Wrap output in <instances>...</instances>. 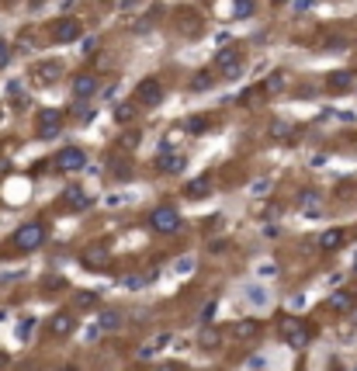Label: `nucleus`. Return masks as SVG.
Masks as SVG:
<instances>
[{"label":"nucleus","mask_w":357,"mask_h":371,"mask_svg":"<svg viewBox=\"0 0 357 371\" xmlns=\"http://www.w3.org/2000/svg\"><path fill=\"white\" fill-rule=\"evenodd\" d=\"M46 239H49V226H46V222H25V226L15 229V236H11V250H18V253H32V250H39Z\"/></svg>","instance_id":"nucleus-1"},{"label":"nucleus","mask_w":357,"mask_h":371,"mask_svg":"<svg viewBox=\"0 0 357 371\" xmlns=\"http://www.w3.org/2000/svg\"><path fill=\"white\" fill-rule=\"evenodd\" d=\"M149 229L153 233H177L181 229V212L174 205H156L149 212Z\"/></svg>","instance_id":"nucleus-2"},{"label":"nucleus","mask_w":357,"mask_h":371,"mask_svg":"<svg viewBox=\"0 0 357 371\" xmlns=\"http://www.w3.org/2000/svg\"><path fill=\"white\" fill-rule=\"evenodd\" d=\"M277 329H281V336L288 340V347H295V350H302L305 343H309V323H302V319H295V316H284L281 323H277Z\"/></svg>","instance_id":"nucleus-3"},{"label":"nucleus","mask_w":357,"mask_h":371,"mask_svg":"<svg viewBox=\"0 0 357 371\" xmlns=\"http://www.w3.org/2000/svg\"><path fill=\"white\" fill-rule=\"evenodd\" d=\"M56 80H63V60H39L32 66V84L35 87H53Z\"/></svg>","instance_id":"nucleus-4"},{"label":"nucleus","mask_w":357,"mask_h":371,"mask_svg":"<svg viewBox=\"0 0 357 371\" xmlns=\"http://www.w3.org/2000/svg\"><path fill=\"white\" fill-rule=\"evenodd\" d=\"M49 39L53 42H60V46H70V42H77L80 35H84V25L77 21V18H60V21H53L49 25Z\"/></svg>","instance_id":"nucleus-5"},{"label":"nucleus","mask_w":357,"mask_h":371,"mask_svg":"<svg viewBox=\"0 0 357 371\" xmlns=\"http://www.w3.org/2000/svg\"><path fill=\"white\" fill-rule=\"evenodd\" d=\"M60 129H63V111L42 108V111L35 115V136H39V139H53V136H60Z\"/></svg>","instance_id":"nucleus-6"},{"label":"nucleus","mask_w":357,"mask_h":371,"mask_svg":"<svg viewBox=\"0 0 357 371\" xmlns=\"http://www.w3.org/2000/svg\"><path fill=\"white\" fill-rule=\"evenodd\" d=\"M136 105H143V108H160L163 105V87H160V80H139V87H136Z\"/></svg>","instance_id":"nucleus-7"},{"label":"nucleus","mask_w":357,"mask_h":371,"mask_svg":"<svg viewBox=\"0 0 357 371\" xmlns=\"http://www.w3.org/2000/svg\"><path fill=\"white\" fill-rule=\"evenodd\" d=\"M215 73L219 77H226V80H236L239 73H243V56L232 49V53H219L215 56Z\"/></svg>","instance_id":"nucleus-8"},{"label":"nucleus","mask_w":357,"mask_h":371,"mask_svg":"<svg viewBox=\"0 0 357 371\" xmlns=\"http://www.w3.org/2000/svg\"><path fill=\"white\" fill-rule=\"evenodd\" d=\"M84 163H87V153H84L80 146H66V150H60V153H56V167H60V170H66V174L84 170Z\"/></svg>","instance_id":"nucleus-9"},{"label":"nucleus","mask_w":357,"mask_h":371,"mask_svg":"<svg viewBox=\"0 0 357 371\" xmlns=\"http://www.w3.org/2000/svg\"><path fill=\"white\" fill-rule=\"evenodd\" d=\"M98 94V77L94 73H77L73 77V98L77 101H87V98H94Z\"/></svg>","instance_id":"nucleus-10"},{"label":"nucleus","mask_w":357,"mask_h":371,"mask_svg":"<svg viewBox=\"0 0 357 371\" xmlns=\"http://www.w3.org/2000/svg\"><path fill=\"white\" fill-rule=\"evenodd\" d=\"M77 329V316L73 312H56L53 319H49V333L53 336H70Z\"/></svg>","instance_id":"nucleus-11"},{"label":"nucleus","mask_w":357,"mask_h":371,"mask_svg":"<svg viewBox=\"0 0 357 371\" xmlns=\"http://www.w3.org/2000/svg\"><path fill=\"white\" fill-rule=\"evenodd\" d=\"M91 201H94V198H87L84 188H66V194H63V205H66L70 212H84V208H91Z\"/></svg>","instance_id":"nucleus-12"},{"label":"nucleus","mask_w":357,"mask_h":371,"mask_svg":"<svg viewBox=\"0 0 357 371\" xmlns=\"http://www.w3.org/2000/svg\"><path fill=\"white\" fill-rule=\"evenodd\" d=\"M326 87H329L333 94H343V91H350V87H354V70L329 73V77H326Z\"/></svg>","instance_id":"nucleus-13"},{"label":"nucleus","mask_w":357,"mask_h":371,"mask_svg":"<svg viewBox=\"0 0 357 371\" xmlns=\"http://www.w3.org/2000/svg\"><path fill=\"white\" fill-rule=\"evenodd\" d=\"M347 243V233L343 229H326L322 236H319V250L322 253H333V250H340Z\"/></svg>","instance_id":"nucleus-14"},{"label":"nucleus","mask_w":357,"mask_h":371,"mask_svg":"<svg viewBox=\"0 0 357 371\" xmlns=\"http://www.w3.org/2000/svg\"><path fill=\"white\" fill-rule=\"evenodd\" d=\"M177 25L184 28V35H198L201 32V15H194V11H177Z\"/></svg>","instance_id":"nucleus-15"},{"label":"nucleus","mask_w":357,"mask_h":371,"mask_svg":"<svg viewBox=\"0 0 357 371\" xmlns=\"http://www.w3.org/2000/svg\"><path fill=\"white\" fill-rule=\"evenodd\" d=\"M156 170H160V174H181V170H184V156H181V153H163V156L156 160Z\"/></svg>","instance_id":"nucleus-16"},{"label":"nucleus","mask_w":357,"mask_h":371,"mask_svg":"<svg viewBox=\"0 0 357 371\" xmlns=\"http://www.w3.org/2000/svg\"><path fill=\"white\" fill-rule=\"evenodd\" d=\"M260 333V323L257 319H239L236 326H232V340H253Z\"/></svg>","instance_id":"nucleus-17"},{"label":"nucleus","mask_w":357,"mask_h":371,"mask_svg":"<svg viewBox=\"0 0 357 371\" xmlns=\"http://www.w3.org/2000/svg\"><path fill=\"white\" fill-rule=\"evenodd\" d=\"M80 264L91 267V271H104V267H108V253H104V250H87V253L80 257Z\"/></svg>","instance_id":"nucleus-18"},{"label":"nucleus","mask_w":357,"mask_h":371,"mask_svg":"<svg viewBox=\"0 0 357 371\" xmlns=\"http://www.w3.org/2000/svg\"><path fill=\"white\" fill-rule=\"evenodd\" d=\"M326 305H329L333 312H340V316H343V312H350V309H354V295H350V291H336V295H329V302H326Z\"/></svg>","instance_id":"nucleus-19"},{"label":"nucleus","mask_w":357,"mask_h":371,"mask_svg":"<svg viewBox=\"0 0 357 371\" xmlns=\"http://www.w3.org/2000/svg\"><path fill=\"white\" fill-rule=\"evenodd\" d=\"M136 108H139L136 101H122V105H115V122H118V125H129V122L136 118Z\"/></svg>","instance_id":"nucleus-20"},{"label":"nucleus","mask_w":357,"mask_h":371,"mask_svg":"<svg viewBox=\"0 0 357 371\" xmlns=\"http://www.w3.org/2000/svg\"><path fill=\"white\" fill-rule=\"evenodd\" d=\"M208 191H212V177H198V181H191V184L184 188L187 198H205Z\"/></svg>","instance_id":"nucleus-21"},{"label":"nucleus","mask_w":357,"mask_h":371,"mask_svg":"<svg viewBox=\"0 0 357 371\" xmlns=\"http://www.w3.org/2000/svg\"><path fill=\"white\" fill-rule=\"evenodd\" d=\"M212 80H215V73H212V70H201V73L191 77V91H198V94H201V91H212Z\"/></svg>","instance_id":"nucleus-22"},{"label":"nucleus","mask_w":357,"mask_h":371,"mask_svg":"<svg viewBox=\"0 0 357 371\" xmlns=\"http://www.w3.org/2000/svg\"><path fill=\"white\" fill-rule=\"evenodd\" d=\"M122 326V312L118 309H101V329H118Z\"/></svg>","instance_id":"nucleus-23"},{"label":"nucleus","mask_w":357,"mask_h":371,"mask_svg":"<svg viewBox=\"0 0 357 371\" xmlns=\"http://www.w3.org/2000/svg\"><path fill=\"white\" fill-rule=\"evenodd\" d=\"M288 136H291V122L274 118V122H271V139H288Z\"/></svg>","instance_id":"nucleus-24"},{"label":"nucleus","mask_w":357,"mask_h":371,"mask_svg":"<svg viewBox=\"0 0 357 371\" xmlns=\"http://www.w3.org/2000/svg\"><path fill=\"white\" fill-rule=\"evenodd\" d=\"M236 8H229V15L232 18H250L253 15V0H232Z\"/></svg>","instance_id":"nucleus-25"},{"label":"nucleus","mask_w":357,"mask_h":371,"mask_svg":"<svg viewBox=\"0 0 357 371\" xmlns=\"http://www.w3.org/2000/svg\"><path fill=\"white\" fill-rule=\"evenodd\" d=\"M73 118H77V122H94V108H91L87 101H77V105H73Z\"/></svg>","instance_id":"nucleus-26"},{"label":"nucleus","mask_w":357,"mask_h":371,"mask_svg":"<svg viewBox=\"0 0 357 371\" xmlns=\"http://www.w3.org/2000/svg\"><path fill=\"white\" fill-rule=\"evenodd\" d=\"M281 84H284V73H271L260 87H264V94H274V91H281Z\"/></svg>","instance_id":"nucleus-27"},{"label":"nucleus","mask_w":357,"mask_h":371,"mask_svg":"<svg viewBox=\"0 0 357 371\" xmlns=\"http://www.w3.org/2000/svg\"><path fill=\"white\" fill-rule=\"evenodd\" d=\"M208 118H201V115H194V118H187V132H194V136H201V132H208Z\"/></svg>","instance_id":"nucleus-28"},{"label":"nucleus","mask_w":357,"mask_h":371,"mask_svg":"<svg viewBox=\"0 0 357 371\" xmlns=\"http://www.w3.org/2000/svg\"><path fill=\"white\" fill-rule=\"evenodd\" d=\"M139 139H143V136H139V129H129L118 143H122V150H136V146H139Z\"/></svg>","instance_id":"nucleus-29"},{"label":"nucleus","mask_w":357,"mask_h":371,"mask_svg":"<svg viewBox=\"0 0 357 371\" xmlns=\"http://www.w3.org/2000/svg\"><path fill=\"white\" fill-rule=\"evenodd\" d=\"M315 201H319V191H302V194H298V205H302V208H315Z\"/></svg>","instance_id":"nucleus-30"},{"label":"nucleus","mask_w":357,"mask_h":371,"mask_svg":"<svg viewBox=\"0 0 357 371\" xmlns=\"http://www.w3.org/2000/svg\"><path fill=\"white\" fill-rule=\"evenodd\" d=\"M201 347H205V350H215V347H219V333H215V329H205V333H201Z\"/></svg>","instance_id":"nucleus-31"},{"label":"nucleus","mask_w":357,"mask_h":371,"mask_svg":"<svg viewBox=\"0 0 357 371\" xmlns=\"http://www.w3.org/2000/svg\"><path fill=\"white\" fill-rule=\"evenodd\" d=\"M60 288H66V281H63V278H46V284H42V291H46V295H53V291H60Z\"/></svg>","instance_id":"nucleus-32"},{"label":"nucleus","mask_w":357,"mask_h":371,"mask_svg":"<svg viewBox=\"0 0 357 371\" xmlns=\"http://www.w3.org/2000/svg\"><path fill=\"white\" fill-rule=\"evenodd\" d=\"M153 371H187L181 361H163V364H153Z\"/></svg>","instance_id":"nucleus-33"},{"label":"nucleus","mask_w":357,"mask_h":371,"mask_svg":"<svg viewBox=\"0 0 357 371\" xmlns=\"http://www.w3.org/2000/svg\"><path fill=\"white\" fill-rule=\"evenodd\" d=\"M77 305H98V291H80V295H77Z\"/></svg>","instance_id":"nucleus-34"},{"label":"nucleus","mask_w":357,"mask_h":371,"mask_svg":"<svg viewBox=\"0 0 357 371\" xmlns=\"http://www.w3.org/2000/svg\"><path fill=\"white\" fill-rule=\"evenodd\" d=\"M8 63H11V46L0 39V66H8Z\"/></svg>","instance_id":"nucleus-35"},{"label":"nucleus","mask_w":357,"mask_h":371,"mask_svg":"<svg viewBox=\"0 0 357 371\" xmlns=\"http://www.w3.org/2000/svg\"><path fill=\"white\" fill-rule=\"evenodd\" d=\"M8 364H11V357H8V354H0V371H4Z\"/></svg>","instance_id":"nucleus-36"},{"label":"nucleus","mask_w":357,"mask_h":371,"mask_svg":"<svg viewBox=\"0 0 357 371\" xmlns=\"http://www.w3.org/2000/svg\"><path fill=\"white\" fill-rule=\"evenodd\" d=\"M60 371H77V368H73V364H66V368H60Z\"/></svg>","instance_id":"nucleus-37"},{"label":"nucleus","mask_w":357,"mask_h":371,"mask_svg":"<svg viewBox=\"0 0 357 371\" xmlns=\"http://www.w3.org/2000/svg\"><path fill=\"white\" fill-rule=\"evenodd\" d=\"M0 4H15V0H0Z\"/></svg>","instance_id":"nucleus-38"},{"label":"nucleus","mask_w":357,"mask_h":371,"mask_svg":"<svg viewBox=\"0 0 357 371\" xmlns=\"http://www.w3.org/2000/svg\"><path fill=\"white\" fill-rule=\"evenodd\" d=\"M274 4H284V0H274Z\"/></svg>","instance_id":"nucleus-39"},{"label":"nucleus","mask_w":357,"mask_h":371,"mask_svg":"<svg viewBox=\"0 0 357 371\" xmlns=\"http://www.w3.org/2000/svg\"><path fill=\"white\" fill-rule=\"evenodd\" d=\"M0 174H4V163H0Z\"/></svg>","instance_id":"nucleus-40"},{"label":"nucleus","mask_w":357,"mask_h":371,"mask_svg":"<svg viewBox=\"0 0 357 371\" xmlns=\"http://www.w3.org/2000/svg\"><path fill=\"white\" fill-rule=\"evenodd\" d=\"M0 115H4V108H0Z\"/></svg>","instance_id":"nucleus-41"}]
</instances>
